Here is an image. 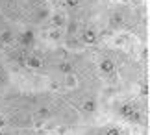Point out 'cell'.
Here are the masks:
<instances>
[{"mask_svg": "<svg viewBox=\"0 0 150 135\" xmlns=\"http://www.w3.org/2000/svg\"><path fill=\"white\" fill-rule=\"evenodd\" d=\"M96 39H98V35H96V32L93 30V28H87V30L82 32V41L85 45H95Z\"/></svg>", "mask_w": 150, "mask_h": 135, "instance_id": "6da1fadb", "label": "cell"}, {"mask_svg": "<svg viewBox=\"0 0 150 135\" xmlns=\"http://www.w3.org/2000/svg\"><path fill=\"white\" fill-rule=\"evenodd\" d=\"M104 135H120V133H119L117 128H113V126H111V128H108V130L104 131Z\"/></svg>", "mask_w": 150, "mask_h": 135, "instance_id": "7a4b0ae2", "label": "cell"}, {"mask_svg": "<svg viewBox=\"0 0 150 135\" xmlns=\"http://www.w3.org/2000/svg\"><path fill=\"white\" fill-rule=\"evenodd\" d=\"M67 6H71V8H76V6H80V0H67Z\"/></svg>", "mask_w": 150, "mask_h": 135, "instance_id": "3957f363", "label": "cell"}]
</instances>
